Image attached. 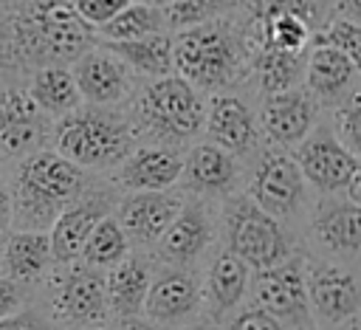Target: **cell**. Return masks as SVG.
Returning <instances> with one entry per match:
<instances>
[{
	"label": "cell",
	"mask_w": 361,
	"mask_h": 330,
	"mask_svg": "<svg viewBox=\"0 0 361 330\" xmlns=\"http://www.w3.org/2000/svg\"><path fill=\"white\" fill-rule=\"evenodd\" d=\"M180 330H214L212 322H192V324H183Z\"/></svg>",
	"instance_id": "cell-44"
},
{
	"label": "cell",
	"mask_w": 361,
	"mask_h": 330,
	"mask_svg": "<svg viewBox=\"0 0 361 330\" xmlns=\"http://www.w3.org/2000/svg\"><path fill=\"white\" fill-rule=\"evenodd\" d=\"M248 293L254 305L276 316L288 330H305L310 324V305L305 288V257L290 254L288 259L259 268L251 276Z\"/></svg>",
	"instance_id": "cell-10"
},
{
	"label": "cell",
	"mask_w": 361,
	"mask_h": 330,
	"mask_svg": "<svg viewBox=\"0 0 361 330\" xmlns=\"http://www.w3.org/2000/svg\"><path fill=\"white\" fill-rule=\"evenodd\" d=\"M344 197L361 203V158H355V169H353V175L347 181V186H344Z\"/></svg>",
	"instance_id": "cell-43"
},
{
	"label": "cell",
	"mask_w": 361,
	"mask_h": 330,
	"mask_svg": "<svg viewBox=\"0 0 361 330\" xmlns=\"http://www.w3.org/2000/svg\"><path fill=\"white\" fill-rule=\"evenodd\" d=\"M344 330H361V313H358V316H355V319H350V322H347V327H344Z\"/></svg>",
	"instance_id": "cell-45"
},
{
	"label": "cell",
	"mask_w": 361,
	"mask_h": 330,
	"mask_svg": "<svg viewBox=\"0 0 361 330\" xmlns=\"http://www.w3.org/2000/svg\"><path fill=\"white\" fill-rule=\"evenodd\" d=\"M293 158L307 181V186H313L319 195H338L344 192L353 169H355V158L333 133V127L316 124L296 147H293Z\"/></svg>",
	"instance_id": "cell-11"
},
{
	"label": "cell",
	"mask_w": 361,
	"mask_h": 330,
	"mask_svg": "<svg viewBox=\"0 0 361 330\" xmlns=\"http://www.w3.org/2000/svg\"><path fill=\"white\" fill-rule=\"evenodd\" d=\"M310 231L330 257H361V203L322 195L310 214Z\"/></svg>",
	"instance_id": "cell-21"
},
{
	"label": "cell",
	"mask_w": 361,
	"mask_h": 330,
	"mask_svg": "<svg viewBox=\"0 0 361 330\" xmlns=\"http://www.w3.org/2000/svg\"><path fill=\"white\" fill-rule=\"evenodd\" d=\"M206 102L195 85H189L178 73H166L149 79L138 99L133 102V130L135 135H147V144L180 147L192 135L203 130Z\"/></svg>",
	"instance_id": "cell-5"
},
{
	"label": "cell",
	"mask_w": 361,
	"mask_h": 330,
	"mask_svg": "<svg viewBox=\"0 0 361 330\" xmlns=\"http://www.w3.org/2000/svg\"><path fill=\"white\" fill-rule=\"evenodd\" d=\"M96 34L73 0H11L0 17V68L23 73L73 62L96 45Z\"/></svg>",
	"instance_id": "cell-1"
},
{
	"label": "cell",
	"mask_w": 361,
	"mask_h": 330,
	"mask_svg": "<svg viewBox=\"0 0 361 330\" xmlns=\"http://www.w3.org/2000/svg\"><path fill=\"white\" fill-rule=\"evenodd\" d=\"M127 3H130V0H73L79 17H82L85 23H90L93 28L104 25L107 20H113Z\"/></svg>",
	"instance_id": "cell-37"
},
{
	"label": "cell",
	"mask_w": 361,
	"mask_h": 330,
	"mask_svg": "<svg viewBox=\"0 0 361 330\" xmlns=\"http://www.w3.org/2000/svg\"><path fill=\"white\" fill-rule=\"evenodd\" d=\"M336 14L361 25V0H336Z\"/></svg>",
	"instance_id": "cell-42"
},
{
	"label": "cell",
	"mask_w": 361,
	"mask_h": 330,
	"mask_svg": "<svg viewBox=\"0 0 361 330\" xmlns=\"http://www.w3.org/2000/svg\"><path fill=\"white\" fill-rule=\"evenodd\" d=\"M8 223H11V189L0 178V234L8 228Z\"/></svg>",
	"instance_id": "cell-41"
},
{
	"label": "cell",
	"mask_w": 361,
	"mask_h": 330,
	"mask_svg": "<svg viewBox=\"0 0 361 330\" xmlns=\"http://www.w3.org/2000/svg\"><path fill=\"white\" fill-rule=\"evenodd\" d=\"M51 121L54 118H48L37 107L28 87L23 85L0 87V155L23 158L42 149L54 133Z\"/></svg>",
	"instance_id": "cell-13"
},
{
	"label": "cell",
	"mask_w": 361,
	"mask_h": 330,
	"mask_svg": "<svg viewBox=\"0 0 361 330\" xmlns=\"http://www.w3.org/2000/svg\"><path fill=\"white\" fill-rule=\"evenodd\" d=\"M200 307H203V291H200L197 274L189 268L164 265L149 279V291H147L141 313L147 319L169 327V324L189 322Z\"/></svg>",
	"instance_id": "cell-15"
},
{
	"label": "cell",
	"mask_w": 361,
	"mask_h": 330,
	"mask_svg": "<svg viewBox=\"0 0 361 330\" xmlns=\"http://www.w3.org/2000/svg\"><path fill=\"white\" fill-rule=\"evenodd\" d=\"M172 62L175 73L197 90L226 93L251 73L243 23L223 14L203 25L172 34Z\"/></svg>",
	"instance_id": "cell-2"
},
{
	"label": "cell",
	"mask_w": 361,
	"mask_h": 330,
	"mask_svg": "<svg viewBox=\"0 0 361 330\" xmlns=\"http://www.w3.org/2000/svg\"><path fill=\"white\" fill-rule=\"evenodd\" d=\"M316 39L338 48L353 65L355 71L361 73V25L358 23H350L344 17H336L330 23H324L319 31H316Z\"/></svg>",
	"instance_id": "cell-34"
},
{
	"label": "cell",
	"mask_w": 361,
	"mask_h": 330,
	"mask_svg": "<svg viewBox=\"0 0 361 330\" xmlns=\"http://www.w3.org/2000/svg\"><path fill=\"white\" fill-rule=\"evenodd\" d=\"M212 243H214L212 212L200 197H195V200H183L180 212L175 214V220L158 237L155 257H158L161 265L195 271V265L206 257Z\"/></svg>",
	"instance_id": "cell-14"
},
{
	"label": "cell",
	"mask_w": 361,
	"mask_h": 330,
	"mask_svg": "<svg viewBox=\"0 0 361 330\" xmlns=\"http://www.w3.org/2000/svg\"><path fill=\"white\" fill-rule=\"evenodd\" d=\"M237 181H240L237 155H231L228 149L212 141L195 144L183 155V172L178 183H183V189L192 192L195 197H228L234 195Z\"/></svg>",
	"instance_id": "cell-22"
},
{
	"label": "cell",
	"mask_w": 361,
	"mask_h": 330,
	"mask_svg": "<svg viewBox=\"0 0 361 330\" xmlns=\"http://www.w3.org/2000/svg\"><path fill=\"white\" fill-rule=\"evenodd\" d=\"M0 330H56V324L48 313H39L34 307H23V310L0 319Z\"/></svg>",
	"instance_id": "cell-38"
},
{
	"label": "cell",
	"mask_w": 361,
	"mask_h": 330,
	"mask_svg": "<svg viewBox=\"0 0 361 330\" xmlns=\"http://www.w3.org/2000/svg\"><path fill=\"white\" fill-rule=\"evenodd\" d=\"M0 274H3V234H0Z\"/></svg>",
	"instance_id": "cell-47"
},
{
	"label": "cell",
	"mask_w": 361,
	"mask_h": 330,
	"mask_svg": "<svg viewBox=\"0 0 361 330\" xmlns=\"http://www.w3.org/2000/svg\"><path fill=\"white\" fill-rule=\"evenodd\" d=\"M127 254H130V240H127L118 217L110 212L87 234V240L82 245V254H79V262H85L90 268H99V271H107L116 262H121Z\"/></svg>",
	"instance_id": "cell-30"
},
{
	"label": "cell",
	"mask_w": 361,
	"mask_h": 330,
	"mask_svg": "<svg viewBox=\"0 0 361 330\" xmlns=\"http://www.w3.org/2000/svg\"><path fill=\"white\" fill-rule=\"evenodd\" d=\"M310 51V48H307ZM305 54H282V51H251L248 54V71L254 73L262 93H279L299 87L305 79Z\"/></svg>",
	"instance_id": "cell-29"
},
{
	"label": "cell",
	"mask_w": 361,
	"mask_h": 330,
	"mask_svg": "<svg viewBox=\"0 0 361 330\" xmlns=\"http://www.w3.org/2000/svg\"><path fill=\"white\" fill-rule=\"evenodd\" d=\"M25 299H28L25 285H20V282H14L11 276L0 274V319H6V316H11V313L23 310V307H25Z\"/></svg>",
	"instance_id": "cell-39"
},
{
	"label": "cell",
	"mask_w": 361,
	"mask_h": 330,
	"mask_svg": "<svg viewBox=\"0 0 361 330\" xmlns=\"http://www.w3.org/2000/svg\"><path fill=\"white\" fill-rule=\"evenodd\" d=\"M245 195L279 223L293 220L307 203V181L288 147L265 144L248 175Z\"/></svg>",
	"instance_id": "cell-8"
},
{
	"label": "cell",
	"mask_w": 361,
	"mask_h": 330,
	"mask_svg": "<svg viewBox=\"0 0 361 330\" xmlns=\"http://www.w3.org/2000/svg\"><path fill=\"white\" fill-rule=\"evenodd\" d=\"M54 268V251L48 231L17 228L3 237V274L20 285H34Z\"/></svg>",
	"instance_id": "cell-25"
},
{
	"label": "cell",
	"mask_w": 361,
	"mask_h": 330,
	"mask_svg": "<svg viewBox=\"0 0 361 330\" xmlns=\"http://www.w3.org/2000/svg\"><path fill=\"white\" fill-rule=\"evenodd\" d=\"M113 330H164V324L147 319L144 313H135V316H121Z\"/></svg>",
	"instance_id": "cell-40"
},
{
	"label": "cell",
	"mask_w": 361,
	"mask_h": 330,
	"mask_svg": "<svg viewBox=\"0 0 361 330\" xmlns=\"http://www.w3.org/2000/svg\"><path fill=\"white\" fill-rule=\"evenodd\" d=\"M130 3H147V6H158V8H161L166 0H130Z\"/></svg>",
	"instance_id": "cell-46"
},
{
	"label": "cell",
	"mask_w": 361,
	"mask_h": 330,
	"mask_svg": "<svg viewBox=\"0 0 361 330\" xmlns=\"http://www.w3.org/2000/svg\"><path fill=\"white\" fill-rule=\"evenodd\" d=\"M226 330H288V327L276 316H271L265 307L251 302V305H245V307L231 313Z\"/></svg>",
	"instance_id": "cell-36"
},
{
	"label": "cell",
	"mask_w": 361,
	"mask_h": 330,
	"mask_svg": "<svg viewBox=\"0 0 361 330\" xmlns=\"http://www.w3.org/2000/svg\"><path fill=\"white\" fill-rule=\"evenodd\" d=\"M96 31L102 34V39H138V37H149L166 28H164V17L158 6L127 3L113 20H107Z\"/></svg>",
	"instance_id": "cell-31"
},
{
	"label": "cell",
	"mask_w": 361,
	"mask_h": 330,
	"mask_svg": "<svg viewBox=\"0 0 361 330\" xmlns=\"http://www.w3.org/2000/svg\"><path fill=\"white\" fill-rule=\"evenodd\" d=\"M310 316L324 327H341L361 313V282L336 259H305Z\"/></svg>",
	"instance_id": "cell-9"
},
{
	"label": "cell",
	"mask_w": 361,
	"mask_h": 330,
	"mask_svg": "<svg viewBox=\"0 0 361 330\" xmlns=\"http://www.w3.org/2000/svg\"><path fill=\"white\" fill-rule=\"evenodd\" d=\"M68 330H104V327H68Z\"/></svg>",
	"instance_id": "cell-48"
},
{
	"label": "cell",
	"mask_w": 361,
	"mask_h": 330,
	"mask_svg": "<svg viewBox=\"0 0 361 330\" xmlns=\"http://www.w3.org/2000/svg\"><path fill=\"white\" fill-rule=\"evenodd\" d=\"M183 155L178 147L141 144L113 172V183L127 192H158L172 189L180 181Z\"/></svg>",
	"instance_id": "cell-20"
},
{
	"label": "cell",
	"mask_w": 361,
	"mask_h": 330,
	"mask_svg": "<svg viewBox=\"0 0 361 330\" xmlns=\"http://www.w3.org/2000/svg\"><path fill=\"white\" fill-rule=\"evenodd\" d=\"M51 141L59 155L82 169H116L138 147L130 116L99 104H82L56 118Z\"/></svg>",
	"instance_id": "cell-4"
},
{
	"label": "cell",
	"mask_w": 361,
	"mask_h": 330,
	"mask_svg": "<svg viewBox=\"0 0 361 330\" xmlns=\"http://www.w3.org/2000/svg\"><path fill=\"white\" fill-rule=\"evenodd\" d=\"M316 99L302 85L279 93H265L259 107V127L271 144L290 149L316 127Z\"/></svg>",
	"instance_id": "cell-17"
},
{
	"label": "cell",
	"mask_w": 361,
	"mask_h": 330,
	"mask_svg": "<svg viewBox=\"0 0 361 330\" xmlns=\"http://www.w3.org/2000/svg\"><path fill=\"white\" fill-rule=\"evenodd\" d=\"M116 195L110 186H87L56 214V220L48 228L51 237V251H54V265H68L76 262L82 254V245L93 226L113 212Z\"/></svg>",
	"instance_id": "cell-12"
},
{
	"label": "cell",
	"mask_w": 361,
	"mask_h": 330,
	"mask_svg": "<svg viewBox=\"0 0 361 330\" xmlns=\"http://www.w3.org/2000/svg\"><path fill=\"white\" fill-rule=\"evenodd\" d=\"M25 87H28L31 99L37 102V107L54 121L85 104L79 85L73 79V71L65 65H42V68L31 71Z\"/></svg>",
	"instance_id": "cell-28"
},
{
	"label": "cell",
	"mask_w": 361,
	"mask_h": 330,
	"mask_svg": "<svg viewBox=\"0 0 361 330\" xmlns=\"http://www.w3.org/2000/svg\"><path fill=\"white\" fill-rule=\"evenodd\" d=\"M248 285H251V268L237 254H231L228 248H220L209 259L206 276L200 279L203 307L209 310V316L214 322H220L243 305Z\"/></svg>",
	"instance_id": "cell-23"
},
{
	"label": "cell",
	"mask_w": 361,
	"mask_h": 330,
	"mask_svg": "<svg viewBox=\"0 0 361 330\" xmlns=\"http://www.w3.org/2000/svg\"><path fill=\"white\" fill-rule=\"evenodd\" d=\"M245 17L265 14V11H293L302 14L316 31L324 25L322 23V0H237Z\"/></svg>",
	"instance_id": "cell-35"
},
{
	"label": "cell",
	"mask_w": 361,
	"mask_h": 330,
	"mask_svg": "<svg viewBox=\"0 0 361 330\" xmlns=\"http://www.w3.org/2000/svg\"><path fill=\"white\" fill-rule=\"evenodd\" d=\"M333 133L338 135V141L361 158V87H353L333 113Z\"/></svg>",
	"instance_id": "cell-33"
},
{
	"label": "cell",
	"mask_w": 361,
	"mask_h": 330,
	"mask_svg": "<svg viewBox=\"0 0 361 330\" xmlns=\"http://www.w3.org/2000/svg\"><path fill=\"white\" fill-rule=\"evenodd\" d=\"M203 130L212 144L231 155H248L259 147V121L248 102L234 93H212L206 102Z\"/></svg>",
	"instance_id": "cell-18"
},
{
	"label": "cell",
	"mask_w": 361,
	"mask_h": 330,
	"mask_svg": "<svg viewBox=\"0 0 361 330\" xmlns=\"http://www.w3.org/2000/svg\"><path fill=\"white\" fill-rule=\"evenodd\" d=\"M355 65L333 45L322 42L313 37V45L307 51L305 62V87L316 102H330L338 104L355 85Z\"/></svg>",
	"instance_id": "cell-24"
},
{
	"label": "cell",
	"mask_w": 361,
	"mask_h": 330,
	"mask_svg": "<svg viewBox=\"0 0 361 330\" xmlns=\"http://www.w3.org/2000/svg\"><path fill=\"white\" fill-rule=\"evenodd\" d=\"M102 45L107 51H113L133 73L147 76V79H158L166 73H175V62H172V34L169 31H158L149 37H138V39H102Z\"/></svg>",
	"instance_id": "cell-27"
},
{
	"label": "cell",
	"mask_w": 361,
	"mask_h": 330,
	"mask_svg": "<svg viewBox=\"0 0 361 330\" xmlns=\"http://www.w3.org/2000/svg\"><path fill=\"white\" fill-rule=\"evenodd\" d=\"M223 237L226 248L237 254L251 271L271 268L288 259L293 251V240L288 228L259 209L248 195H228L223 206Z\"/></svg>",
	"instance_id": "cell-6"
},
{
	"label": "cell",
	"mask_w": 361,
	"mask_h": 330,
	"mask_svg": "<svg viewBox=\"0 0 361 330\" xmlns=\"http://www.w3.org/2000/svg\"><path fill=\"white\" fill-rule=\"evenodd\" d=\"M152 279V262L144 254H127L121 262L104 271V291L110 316H135L144 310V299Z\"/></svg>",
	"instance_id": "cell-26"
},
{
	"label": "cell",
	"mask_w": 361,
	"mask_h": 330,
	"mask_svg": "<svg viewBox=\"0 0 361 330\" xmlns=\"http://www.w3.org/2000/svg\"><path fill=\"white\" fill-rule=\"evenodd\" d=\"M183 197L172 189L158 192H130L118 200L116 217L130 240V245H155L158 237L166 231V226L180 212Z\"/></svg>",
	"instance_id": "cell-19"
},
{
	"label": "cell",
	"mask_w": 361,
	"mask_h": 330,
	"mask_svg": "<svg viewBox=\"0 0 361 330\" xmlns=\"http://www.w3.org/2000/svg\"><path fill=\"white\" fill-rule=\"evenodd\" d=\"M237 6V0H166L161 6V17H164V28L169 34L203 25L209 20H217L223 14H228Z\"/></svg>",
	"instance_id": "cell-32"
},
{
	"label": "cell",
	"mask_w": 361,
	"mask_h": 330,
	"mask_svg": "<svg viewBox=\"0 0 361 330\" xmlns=\"http://www.w3.org/2000/svg\"><path fill=\"white\" fill-rule=\"evenodd\" d=\"M85 169L56 149H37L17 158L11 183V223L48 231L56 214L85 189Z\"/></svg>",
	"instance_id": "cell-3"
},
{
	"label": "cell",
	"mask_w": 361,
	"mask_h": 330,
	"mask_svg": "<svg viewBox=\"0 0 361 330\" xmlns=\"http://www.w3.org/2000/svg\"><path fill=\"white\" fill-rule=\"evenodd\" d=\"M73 79L79 85L82 102L99 107H116L133 93V71L104 45L87 48L73 59Z\"/></svg>",
	"instance_id": "cell-16"
},
{
	"label": "cell",
	"mask_w": 361,
	"mask_h": 330,
	"mask_svg": "<svg viewBox=\"0 0 361 330\" xmlns=\"http://www.w3.org/2000/svg\"><path fill=\"white\" fill-rule=\"evenodd\" d=\"M48 293V316L62 327H104L110 319L104 271L85 262L56 265Z\"/></svg>",
	"instance_id": "cell-7"
}]
</instances>
